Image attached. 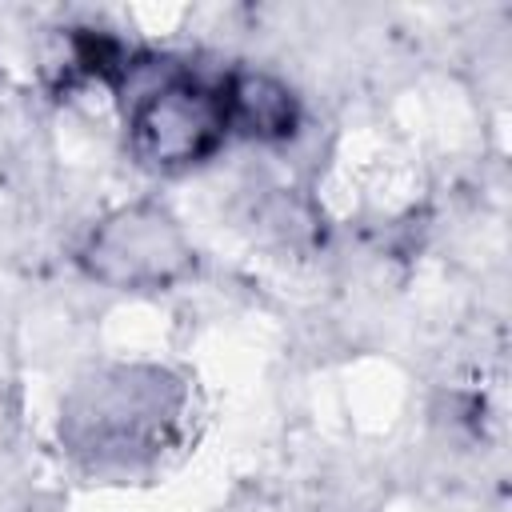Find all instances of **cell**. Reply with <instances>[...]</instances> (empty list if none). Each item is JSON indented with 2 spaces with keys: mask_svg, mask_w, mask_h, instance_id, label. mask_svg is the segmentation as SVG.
Masks as SVG:
<instances>
[{
  "mask_svg": "<svg viewBox=\"0 0 512 512\" xmlns=\"http://www.w3.org/2000/svg\"><path fill=\"white\" fill-rule=\"evenodd\" d=\"M228 136L220 84H204L188 72H172L144 96L128 100V144L140 164L156 172H180L208 160Z\"/></svg>",
  "mask_w": 512,
  "mask_h": 512,
  "instance_id": "obj_1",
  "label": "cell"
},
{
  "mask_svg": "<svg viewBox=\"0 0 512 512\" xmlns=\"http://www.w3.org/2000/svg\"><path fill=\"white\" fill-rule=\"evenodd\" d=\"M192 260L180 220L160 204L108 212L80 248L84 272L108 288H168L188 276Z\"/></svg>",
  "mask_w": 512,
  "mask_h": 512,
  "instance_id": "obj_2",
  "label": "cell"
},
{
  "mask_svg": "<svg viewBox=\"0 0 512 512\" xmlns=\"http://www.w3.org/2000/svg\"><path fill=\"white\" fill-rule=\"evenodd\" d=\"M220 108L228 132L260 144L288 140L300 128V100L268 72H228L220 80Z\"/></svg>",
  "mask_w": 512,
  "mask_h": 512,
  "instance_id": "obj_3",
  "label": "cell"
}]
</instances>
